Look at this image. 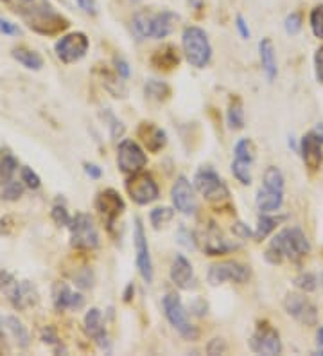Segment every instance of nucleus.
Wrapping results in <instances>:
<instances>
[{
  "label": "nucleus",
  "mask_w": 323,
  "mask_h": 356,
  "mask_svg": "<svg viewBox=\"0 0 323 356\" xmlns=\"http://www.w3.org/2000/svg\"><path fill=\"white\" fill-rule=\"evenodd\" d=\"M133 241H135V254H137L135 259H137L138 274H140V277L144 279V282L151 284V282H153V277H155V270H153V261H151L146 230H144L142 220H140V218L135 220Z\"/></svg>",
  "instance_id": "nucleus-16"
},
{
  "label": "nucleus",
  "mask_w": 323,
  "mask_h": 356,
  "mask_svg": "<svg viewBox=\"0 0 323 356\" xmlns=\"http://www.w3.org/2000/svg\"><path fill=\"white\" fill-rule=\"evenodd\" d=\"M162 308H164L165 318L169 321L174 330L187 340H196L199 337L198 327L194 326L192 322L189 321V315L185 312V306L181 302L180 297L176 293H167L162 300Z\"/></svg>",
  "instance_id": "nucleus-8"
},
{
  "label": "nucleus",
  "mask_w": 323,
  "mask_h": 356,
  "mask_svg": "<svg viewBox=\"0 0 323 356\" xmlns=\"http://www.w3.org/2000/svg\"><path fill=\"white\" fill-rule=\"evenodd\" d=\"M235 26H237V31H239V35H241L242 38H250V29H248V24H246L242 15H237Z\"/></svg>",
  "instance_id": "nucleus-50"
},
{
  "label": "nucleus",
  "mask_w": 323,
  "mask_h": 356,
  "mask_svg": "<svg viewBox=\"0 0 323 356\" xmlns=\"http://www.w3.org/2000/svg\"><path fill=\"white\" fill-rule=\"evenodd\" d=\"M181 49L187 61L196 69H205L210 63L212 45L208 42L207 33L201 27L190 26L183 29L181 35Z\"/></svg>",
  "instance_id": "nucleus-6"
},
{
  "label": "nucleus",
  "mask_w": 323,
  "mask_h": 356,
  "mask_svg": "<svg viewBox=\"0 0 323 356\" xmlns=\"http://www.w3.org/2000/svg\"><path fill=\"white\" fill-rule=\"evenodd\" d=\"M144 92H146L147 99L158 101V103L169 99V96H171L169 85H165L164 81H156V79H149L146 83V87H144Z\"/></svg>",
  "instance_id": "nucleus-33"
},
{
  "label": "nucleus",
  "mask_w": 323,
  "mask_h": 356,
  "mask_svg": "<svg viewBox=\"0 0 323 356\" xmlns=\"http://www.w3.org/2000/svg\"><path fill=\"white\" fill-rule=\"evenodd\" d=\"M295 286L304 291V293H310V291H315L318 288V277L315 274H310V272L300 274L295 279Z\"/></svg>",
  "instance_id": "nucleus-36"
},
{
  "label": "nucleus",
  "mask_w": 323,
  "mask_h": 356,
  "mask_svg": "<svg viewBox=\"0 0 323 356\" xmlns=\"http://www.w3.org/2000/svg\"><path fill=\"white\" fill-rule=\"evenodd\" d=\"M250 349L255 355H280L282 353V340H280L279 331L270 322H260L250 337Z\"/></svg>",
  "instance_id": "nucleus-10"
},
{
  "label": "nucleus",
  "mask_w": 323,
  "mask_h": 356,
  "mask_svg": "<svg viewBox=\"0 0 323 356\" xmlns=\"http://www.w3.org/2000/svg\"><path fill=\"white\" fill-rule=\"evenodd\" d=\"M284 27H285V33L288 35H298L301 31V15L300 13H291L288 15V18H285L284 22Z\"/></svg>",
  "instance_id": "nucleus-43"
},
{
  "label": "nucleus",
  "mask_w": 323,
  "mask_h": 356,
  "mask_svg": "<svg viewBox=\"0 0 323 356\" xmlns=\"http://www.w3.org/2000/svg\"><path fill=\"white\" fill-rule=\"evenodd\" d=\"M117 164H119L122 173L135 175L140 173L146 168L147 156L144 149L140 148V144L131 139H124L117 149Z\"/></svg>",
  "instance_id": "nucleus-14"
},
{
  "label": "nucleus",
  "mask_w": 323,
  "mask_h": 356,
  "mask_svg": "<svg viewBox=\"0 0 323 356\" xmlns=\"http://www.w3.org/2000/svg\"><path fill=\"white\" fill-rule=\"evenodd\" d=\"M85 173L88 175L90 178H101V175H103V170H101L99 165L97 164H92V162H85Z\"/></svg>",
  "instance_id": "nucleus-53"
},
{
  "label": "nucleus",
  "mask_w": 323,
  "mask_h": 356,
  "mask_svg": "<svg viewBox=\"0 0 323 356\" xmlns=\"http://www.w3.org/2000/svg\"><path fill=\"white\" fill-rule=\"evenodd\" d=\"M52 302L54 308L65 309H81L85 306V297L79 291H74L67 282H56L52 288Z\"/></svg>",
  "instance_id": "nucleus-22"
},
{
  "label": "nucleus",
  "mask_w": 323,
  "mask_h": 356,
  "mask_svg": "<svg viewBox=\"0 0 323 356\" xmlns=\"http://www.w3.org/2000/svg\"><path fill=\"white\" fill-rule=\"evenodd\" d=\"M285 220V216H272V213H263L257 222V229L254 232V238L257 241H263L264 238L272 234L273 230L276 229L279 223H282Z\"/></svg>",
  "instance_id": "nucleus-30"
},
{
  "label": "nucleus",
  "mask_w": 323,
  "mask_h": 356,
  "mask_svg": "<svg viewBox=\"0 0 323 356\" xmlns=\"http://www.w3.org/2000/svg\"><path fill=\"white\" fill-rule=\"evenodd\" d=\"M174 218V211L169 207H156L151 211L149 220L151 225L155 227V229H160V227H164L165 223H169Z\"/></svg>",
  "instance_id": "nucleus-35"
},
{
  "label": "nucleus",
  "mask_w": 323,
  "mask_h": 356,
  "mask_svg": "<svg viewBox=\"0 0 323 356\" xmlns=\"http://www.w3.org/2000/svg\"><path fill=\"white\" fill-rule=\"evenodd\" d=\"M0 326L4 327V330L13 337L15 342H17L20 348H27V346H29V331H27V327L24 326L17 317H11V315H8V317H0Z\"/></svg>",
  "instance_id": "nucleus-28"
},
{
  "label": "nucleus",
  "mask_w": 323,
  "mask_h": 356,
  "mask_svg": "<svg viewBox=\"0 0 323 356\" xmlns=\"http://www.w3.org/2000/svg\"><path fill=\"white\" fill-rule=\"evenodd\" d=\"M194 187L198 189V193L205 200L212 202V204L226 202L230 196L229 187H226L223 178L215 173L212 168H208V165L196 171V175H194Z\"/></svg>",
  "instance_id": "nucleus-9"
},
{
  "label": "nucleus",
  "mask_w": 323,
  "mask_h": 356,
  "mask_svg": "<svg viewBox=\"0 0 323 356\" xmlns=\"http://www.w3.org/2000/svg\"><path fill=\"white\" fill-rule=\"evenodd\" d=\"M198 241H203V250L207 256H224V254L233 252L239 248V245L229 241L221 234V230L215 227V223H208L207 229L203 230L201 238Z\"/></svg>",
  "instance_id": "nucleus-21"
},
{
  "label": "nucleus",
  "mask_w": 323,
  "mask_h": 356,
  "mask_svg": "<svg viewBox=\"0 0 323 356\" xmlns=\"http://www.w3.org/2000/svg\"><path fill=\"white\" fill-rule=\"evenodd\" d=\"M171 200L172 205L176 211H180L181 214L190 216V214L196 213V196H194V187L192 184L187 180L185 177H178L174 180L171 187Z\"/></svg>",
  "instance_id": "nucleus-20"
},
{
  "label": "nucleus",
  "mask_w": 323,
  "mask_h": 356,
  "mask_svg": "<svg viewBox=\"0 0 323 356\" xmlns=\"http://www.w3.org/2000/svg\"><path fill=\"white\" fill-rule=\"evenodd\" d=\"M15 229V220L11 216H0V238L9 236Z\"/></svg>",
  "instance_id": "nucleus-47"
},
{
  "label": "nucleus",
  "mask_w": 323,
  "mask_h": 356,
  "mask_svg": "<svg viewBox=\"0 0 323 356\" xmlns=\"http://www.w3.org/2000/svg\"><path fill=\"white\" fill-rule=\"evenodd\" d=\"M255 204L260 213H276L284 204V175L275 165H270L264 171V182L258 189Z\"/></svg>",
  "instance_id": "nucleus-4"
},
{
  "label": "nucleus",
  "mask_w": 323,
  "mask_h": 356,
  "mask_svg": "<svg viewBox=\"0 0 323 356\" xmlns=\"http://www.w3.org/2000/svg\"><path fill=\"white\" fill-rule=\"evenodd\" d=\"M104 122H108V128H110V135H112L113 139H119L124 135V124H122L119 119L113 115L112 112H104Z\"/></svg>",
  "instance_id": "nucleus-39"
},
{
  "label": "nucleus",
  "mask_w": 323,
  "mask_h": 356,
  "mask_svg": "<svg viewBox=\"0 0 323 356\" xmlns=\"http://www.w3.org/2000/svg\"><path fill=\"white\" fill-rule=\"evenodd\" d=\"M18 171V159L11 149L0 148V182L8 184Z\"/></svg>",
  "instance_id": "nucleus-29"
},
{
  "label": "nucleus",
  "mask_w": 323,
  "mask_h": 356,
  "mask_svg": "<svg viewBox=\"0 0 323 356\" xmlns=\"http://www.w3.org/2000/svg\"><path fill=\"white\" fill-rule=\"evenodd\" d=\"M315 67H316V78L323 83V45L316 51L315 54Z\"/></svg>",
  "instance_id": "nucleus-49"
},
{
  "label": "nucleus",
  "mask_w": 323,
  "mask_h": 356,
  "mask_svg": "<svg viewBox=\"0 0 323 356\" xmlns=\"http://www.w3.org/2000/svg\"><path fill=\"white\" fill-rule=\"evenodd\" d=\"M95 207L101 213V216L104 218L108 229H112L115 225L117 218L124 213L126 204L122 200V196L119 195V191L108 187V189H104V191H101L97 195V198H95Z\"/></svg>",
  "instance_id": "nucleus-19"
},
{
  "label": "nucleus",
  "mask_w": 323,
  "mask_h": 356,
  "mask_svg": "<svg viewBox=\"0 0 323 356\" xmlns=\"http://www.w3.org/2000/svg\"><path fill=\"white\" fill-rule=\"evenodd\" d=\"M226 122H229L230 130H242L245 128V110L242 103L239 99H233L226 112Z\"/></svg>",
  "instance_id": "nucleus-34"
},
{
  "label": "nucleus",
  "mask_w": 323,
  "mask_h": 356,
  "mask_svg": "<svg viewBox=\"0 0 323 356\" xmlns=\"http://www.w3.org/2000/svg\"><path fill=\"white\" fill-rule=\"evenodd\" d=\"M42 339L45 343H51V346H56V343H60V339H58V333L54 330H52L51 326L43 327L42 330Z\"/></svg>",
  "instance_id": "nucleus-48"
},
{
  "label": "nucleus",
  "mask_w": 323,
  "mask_h": 356,
  "mask_svg": "<svg viewBox=\"0 0 323 356\" xmlns=\"http://www.w3.org/2000/svg\"><path fill=\"white\" fill-rule=\"evenodd\" d=\"M301 155L304 164L309 168L310 171L320 170V165L323 162V124H316L310 131H307L300 140V148H298Z\"/></svg>",
  "instance_id": "nucleus-11"
},
{
  "label": "nucleus",
  "mask_w": 323,
  "mask_h": 356,
  "mask_svg": "<svg viewBox=\"0 0 323 356\" xmlns=\"http://www.w3.org/2000/svg\"><path fill=\"white\" fill-rule=\"evenodd\" d=\"M85 331L101 349H110V339H108L106 327L103 322V313L97 308H90L85 315Z\"/></svg>",
  "instance_id": "nucleus-23"
},
{
  "label": "nucleus",
  "mask_w": 323,
  "mask_h": 356,
  "mask_svg": "<svg viewBox=\"0 0 323 356\" xmlns=\"http://www.w3.org/2000/svg\"><path fill=\"white\" fill-rule=\"evenodd\" d=\"M178 243H180L181 247L189 248V250H194V248H196V243H198V239H196V236H194L189 229L180 227V230H178Z\"/></svg>",
  "instance_id": "nucleus-42"
},
{
  "label": "nucleus",
  "mask_w": 323,
  "mask_h": 356,
  "mask_svg": "<svg viewBox=\"0 0 323 356\" xmlns=\"http://www.w3.org/2000/svg\"><path fill=\"white\" fill-rule=\"evenodd\" d=\"M78 2L79 8L88 15H95L97 13V4H95V0H76Z\"/></svg>",
  "instance_id": "nucleus-52"
},
{
  "label": "nucleus",
  "mask_w": 323,
  "mask_h": 356,
  "mask_svg": "<svg viewBox=\"0 0 323 356\" xmlns=\"http://www.w3.org/2000/svg\"><path fill=\"white\" fill-rule=\"evenodd\" d=\"M233 162H232V173L233 177L242 184V186H250L251 184V165L255 161V146L250 139L237 140L235 148H233Z\"/></svg>",
  "instance_id": "nucleus-15"
},
{
  "label": "nucleus",
  "mask_w": 323,
  "mask_h": 356,
  "mask_svg": "<svg viewBox=\"0 0 323 356\" xmlns=\"http://www.w3.org/2000/svg\"><path fill=\"white\" fill-rule=\"evenodd\" d=\"M0 291L17 309H27L38 302V291L35 284L29 281H22L8 270L0 272Z\"/></svg>",
  "instance_id": "nucleus-5"
},
{
  "label": "nucleus",
  "mask_w": 323,
  "mask_h": 356,
  "mask_svg": "<svg viewBox=\"0 0 323 356\" xmlns=\"http://www.w3.org/2000/svg\"><path fill=\"white\" fill-rule=\"evenodd\" d=\"M20 33H22V29L17 26V24H13L11 20H6V18L0 17V35L18 36Z\"/></svg>",
  "instance_id": "nucleus-44"
},
{
  "label": "nucleus",
  "mask_w": 323,
  "mask_h": 356,
  "mask_svg": "<svg viewBox=\"0 0 323 356\" xmlns=\"http://www.w3.org/2000/svg\"><path fill=\"white\" fill-rule=\"evenodd\" d=\"M233 234H235L237 238L246 239V238H250V236H251V230L248 229V225H245V223L237 222L235 225H233Z\"/></svg>",
  "instance_id": "nucleus-51"
},
{
  "label": "nucleus",
  "mask_w": 323,
  "mask_h": 356,
  "mask_svg": "<svg viewBox=\"0 0 323 356\" xmlns=\"http://www.w3.org/2000/svg\"><path fill=\"white\" fill-rule=\"evenodd\" d=\"M171 281L176 284L180 290H190L194 288V268L190 265V261L187 259L185 256H181V254H176V257L172 259V265H171Z\"/></svg>",
  "instance_id": "nucleus-25"
},
{
  "label": "nucleus",
  "mask_w": 323,
  "mask_h": 356,
  "mask_svg": "<svg viewBox=\"0 0 323 356\" xmlns=\"http://www.w3.org/2000/svg\"><path fill=\"white\" fill-rule=\"evenodd\" d=\"M24 193V187H22V182H17V180H9L8 184H4V191H2V198L9 202L18 200Z\"/></svg>",
  "instance_id": "nucleus-40"
},
{
  "label": "nucleus",
  "mask_w": 323,
  "mask_h": 356,
  "mask_svg": "<svg viewBox=\"0 0 323 356\" xmlns=\"http://www.w3.org/2000/svg\"><path fill=\"white\" fill-rule=\"evenodd\" d=\"M258 56H260L264 74H266V78L270 79V81H273V79L276 78V74H279V67H276V52L272 40H260V44H258Z\"/></svg>",
  "instance_id": "nucleus-26"
},
{
  "label": "nucleus",
  "mask_w": 323,
  "mask_h": 356,
  "mask_svg": "<svg viewBox=\"0 0 323 356\" xmlns=\"http://www.w3.org/2000/svg\"><path fill=\"white\" fill-rule=\"evenodd\" d=\"M15 13L38 35L52 36L69 27V20L54 9L49 0H4Z\"/></svg>",
  "instance_id": "nucleus-1"
},
{
  "label": "nucleus",
  "mask_w": 323,
  "mask_h": 356,
  "mask_svg": "<svg viewBox=\"0 0 323 356\" xmlns=\"http://www.w3.org/2000/svg\"><path fill=\"white\" fill-rule=\"evenodd\" d=\"M101 79H103V87L106 88L113 97H126V87L122 78L117 72H110L108 69L99 70Z\"/></svg>",
  "instance_id": "nucleus-32"
},
{
  "label": "nucleus",
  "mask_w": 323,
  "mask_h": 356,
  "mask_svg": "<svg viewBox=\"0 0 323 356\" xmlns=\"http://www.w3.org/2000/svg\"><path fill=\"white\" fill-rule=\"evenodd\" d=\"M178 63H180V54L174 45H165L151 56V65L158 70H171L178 67Z\"/></svg>",
  "instance_id": "nucleus-27"
},
{
  "label": "nucleus",
  "mask_w": 323,
  "mask_h": 356,
  "mask_svg": "<svg viewBox=\"0 0 323 356\" xmlns=\"http://www.w3.org/2000/svg\"><path fill=\"white\" fill-rule=\"evenodd\" d=\"M316 353L323 356V326L318 330V334H316Z\"/></svg>",
  "instance_id": "nucleus-54"
},
{
  "label": "nucleus",
  "mask_w": 323,
  "mask_h": 356,
  "mask_svg": "<svg viewBox=\"0 0 323 356\" xmlns=\"http://www.w3.org/2000/svg\"><path fill=\"white\" fill-rule=\"evenodd\" d=\"M137 135L140 143L151 153H158L167 144V134L160 127H156L155 122H140Z\"/></svg>",
  "instance_id": "nucleus-24"
},
{
  "label": "nucleus",
  "mask_w": 323,
  "mask_h": 356,
  "mask_svg": "<svg viewBox=\"0 0 323 356\" xmlns=\"http://www.w3.org/2000/svg\"><path fill=\"white\" fill-rule=\"evenodd\" d=\"M309 252L310 243L307 236L304 234V230L298 229V227H288V229L280 230L279 234L272 239L264 257L272 265H280L285 259L300 261Z\"/></svg>",
  "instance_id": "nucleus-2"
},
{
  "label": "nucleus",
  "mask_w": 323,
  "mask_h": 356,
  "mask_svg": "<svg viewBox=\"0 0 323 356\" xmlns=\"http://www.w3.org/2000/svg\"><path fill=\"white\" fill-rule=\"evenodd\" d=\"M284 308L288 315L298 321L304 326H316L318 324V308L310 302L309 297L300 293H289L284 299Z\"/></svg>",
  "instance_id": "nucleus-18"
},
{
  "label": "nucleus",
  "mask_w": 323,
  "mask_h": 356,
  "mask_svg": "<svg viewBox=\"0 0 323 356\" xmlns=\"http://www.w3.org/2000/svg\"><path fill=\"white\" fill-rule=\"evenodd\" d=\"M51 214H52V220H54L60 227H69L70 222H72V216H70L67 207H65V204H61V202H56V204L52 205Z\"/></svg>",
  "instance_id": "nucleus-38"
},
{
  "label": "nucleus",
  "mask_w": 323,
  "mask_h": 356,
  "mask_svg": "<svg viewBox=\"0 0 323 356\" xmlns=\"http://www.w3.org/2000/svg\"><path fill=\"white\" fill-rule=\"evenodd\" d=\"M226 343L223 339H212L207 346L208 355H224L226 353Z\"/></svg>",
  "instance_id": "nucleus-45"
},
{
  "label": "nucleus",
  "mask_w": 323,
  "mask_h": 356,
  "mask_svg": "<svg viewBox=\"0 0 323 356\" xmlns=\"http://www.w3.org/2000/svg\"><path fill=\"white\" fill-rule=\"evenodd\" d=\"M70 245L78 250H95L101 245L99 230L90 214L76 213L69 225Z\"/></svg>",
  "instance_id": "nucleus-7"
},
{
  "label": "nucleus",
  "mask_w": 323,
  "mask_h": 356,
  "mask_svg": "<svg viewBox=\"0 0 323 356\" xmlns=\"http://www.w3.org/2000/svg\"><path fill=\"white\" fill-rule=\"evenodd\" d=\"M180 20L176 13L172 11H160V13H149L140 11L133 18V31L138 38H165L176 29Z\"/></svg>",
  "instance_id": "nucleus-3"
},
{
  "label": "nucleus",
  "mask_w": 323,
  "mask_h": 356,
  "mask_svg": "<svg viewBox=\"0 0 323 356\" xmlns=\"http://www.w3.org/2000/svg\"><path fill=\"white\" fill-rule=\"evenodd\" d=\"M11 54H13V58L20 63V65H24L29 70H40L43 67L42 54H38L36 51H31V49L26 47H18L15 49Z\"/></svg>",
  "instance_id": "nucleus-31"
},
{
  "label": "nucleus",
  "mask_w": 323,
  "mask_h": 356,
  "mask_svg": "<svg viewBox=\"0 0 323 356\" xmlns=\"http://www.w3.org/2000/svg\"><path fill=\"white\" fill-rule=\"evenodd\" d=\"M131 293H135L133 284H129V286L126 288V293H124V300H126V302H129V300H131Z\"/></svg>",
  "instance_id": "nucleus-55"
},
{
  "label": "nucleus",
  "mask_w": 323,
  "mask_h": 356,
  "mask_svg": "<svg viewBox=\"0 0 323 356\" xmlns=\"http://www.w3.org/2000/svg\"><path fill=\"white\" fill-rule=\"evenodd\" d=\"M126 189L128 195L131 196V200L138 205H147L151 202H155L158 198L160 191L153 177L147 173H135L128 178L126 182Z\"/></svg>",
  "instance_id": "nucleus-17"
},
{
  "label": "nucleus",
  "mask_w": 323,
  "mask_h": 356,
  "mask_svg": "<svg viewBox=\"0 0 323 356\" xmlns=\"http://www.w3.org/2000/svg\"><path fill=\"white\" fill-rule=\"evenodd\" d=\"M113 65H115V72L121 76L122 79H128L129 78V65L128 61L121 56H115L113 58Z\"/></svg>",
  "instance_id": "nucleus-46"
},
{
  "label": "nucleus",
  "mask_w": 323,
  "mask_h": 356,
  "mask_svg": "<svg viewBox=\"0 0 323 356\" xmlns=\"http://www.w3.org/2000/svg\"><path fill=\"white\" fill-rule=\"evenodd\" d=\"M20 178H22V184H26L29 189H38V187L42 186V180H40V177L35 173V171L31 170V168H22Z\"/></svg>",
  "instance_id": "nucleus-41"
},
{
  "label": "nucleus",
  "mask_w": 323,
  "mask_h": 356,
  "mask_svg": "<svg viewBox=\"0 0 323 356\" xmlns=\"http://www.w3.org/2000/svg\"><path fill=\"white\" fill-rule=\"evenodd\" d=\"M251 272L248 266L237 263V261H221V263H215L208 268L207 279L212 286H220L224 282H246L250 279Z\"/></svg>",
  "instance_id": "nucleus-13"
},
{
  "label": "nucleus",
  "mask_w": 323,
  "mask_h": 356,
  "mask_svg": "<svg viewBox=\"0 0 323 356\" xmlns=\"http://www.w3.org/2000/svg\"><path fill=\"white\" fill-rule=\"evenodd\" d=\"M187 4L192 6L194 9H201L203 8V0H187Z\"/></svg>",
  "instance_id": "nucleus-56"
},
{
  "label": "nucleus",
  "mask_w": 323,
  "mask_h": 356,
  "mask_svg": "<svg viewBox=\"0 0 323 356\" xmlns=\"http://www.w3.org/2000/svg\"><path fill=\"white\" fill-rule=\"evenodd\" d=\"M309 24H310V29H313V35L316 38L323 40V4L322 6H316L309 15Z\"/></svg>",
  "instance_id": "nucleus-37"
},
{
  "label": "nucleus",
  "mask_w": 323,
  "mask_h": 356,
  "mask_svg": "<svg viewBox=\"0 0 323 356\" xmlns=\"http://www.w3.org/2000/svg\"><path fill=\"white\" fill-rule=\"evenodd\" d=\"M88 47H90V42H88L86 35L78 31V33H69V35L61 36L54 45V51L63 63L70 65V63L83 60L88 52Z\"/></svg>",
  "instance_id": "nucleus-12"
}]
</instances>
